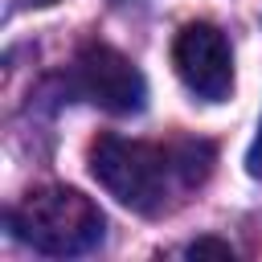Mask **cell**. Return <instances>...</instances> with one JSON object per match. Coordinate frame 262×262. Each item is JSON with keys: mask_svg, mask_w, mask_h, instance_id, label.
<instances>
[{"mask_svg": "<svg viewBox=\"0 0 262 262\" xmlns=\"http://www.w3.org/2000/svg\"><path fill=\"white\" fill-rule=\"evenodd\" d=\"M12 229L25 246L53 254V258H70V254H86L102 242V209L66 184H45L33 188L16 209H12Z\"/></svg>", "mask_w": 262, "mask_h": 262, "instance_id": "obj_1", "label": "cell"}, {"mask_svg": "<svg viewBox=\"0 0 262 262\" xmlns=\"http://www.w3.org/2000/svg\"><path fill=\"white\" fill-rule=\"evenodd\" d=\"M74 86L82 98L111 115H135L147 102V82L131 57H123L115 45H82L74 57Z\"/></svg>", "mask_w": 262, "mask_h": 262, "instance_id": "obj_3", "label": "cell"}, {"mask_svg": "<svg viewBox=\"0 0 262 262\" xmlns=\"http://www.w3.org/2000/svg\"><path fill=\"white\" fill-rule=\"evenodd\" d=\"M29 8H45V4H57V0H25Z\"/></svg>", "mask_w": 262, "mask_h": 262, "instance_id": "obj_8", "label": "cell"}, {"mask_svg": "<svg viewBox=\"0 0 262 262\" xmlns=\"http://www.w3.org/2000/svg\"><path fill=\"white\" fill-rule=\"evenodd\" d=\"M188 258H221V262H229L233 250H229L225 242H217V237H201V242L188 246Z\"/></svg>", "mask_w": 262, "mask_h": 262, "instance_id": "obj_6", "label": "cell"}, {"mask_svg": "<svg viewBox=\"0 0 262 262\" xmlns=\"http://www.w3.org/2000/svg\"><path fill=\"white\" fill-rule=\"evenodd\" d=\"M90 172L119 205H127L135 213H160L168 201L172 156L143 139L98 135L90 143Z\"/></svg>", "mask_w": 262, "mask_h": 262, "instance_id": "obj_2", "label": "cell"}, {"mask_svg": "<svg viewBox=\"0 0 262 262\" xmlns=\"http://www.w3.org/2000/svg\"><path fill=\"white\" fill-rule=\"evenodd\" d=\"M246 168H250V176L262 180V119H258V135H254V143L246 151Z\"/></svg>", "mask_w": 262, "mask_h": 262, "instance_id": "obj_7", "label": "cell"}, {"mask_svg": "<svg viewBox=\"0 0 262 262\" xmlns=\"http://www.w3.org/2000/svg\"><path fill=\"white\" fill-rule=\"evenodd\" d=\"M172 61H176L180 82L196 98H205V102L229 98V90H233V53H229V41L217 25H209V20L184 25L176 33Z\"/></svg>", "mask_w": 262, "mask_h": 262, "instance_id": "obj_4", "label": "cell"}, {"mask_svg": "<svg viewBox=\"0 0 262 262\" xmlns=\"http://www.w3.org/2000/svg\"><path fill=\"white\" fill-rule=\"evenodd\" d=\"M209 160H213L209 143H180L176 156H172V168L184 176V184H201L209 176Z\"/></svg>", "mask_w": 262, "mask_h": 262, "instance_id": "obj_5", "label": "cell"}]
</instances>
